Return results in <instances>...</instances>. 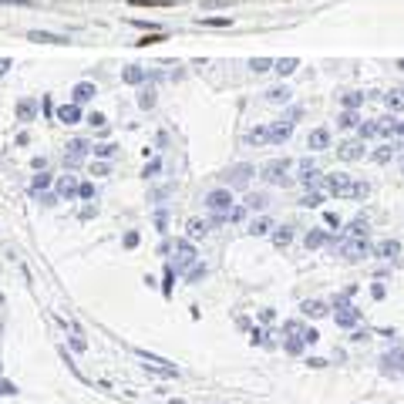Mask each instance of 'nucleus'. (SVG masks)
Listing matches in <instances>:
<instances>
[{"instance_id":"obj_46","label":"nucleus","mask_w":404,"mask_h":404,"mask_svg":"<svg viewBox=\"0 0 404 404\" xmlns=\"http://www.w3.org/2000/svg\"><path fill=\"white\" fill-rule=\"evenodd\" d=\"M71 347H75V351H84L88 343H84V337H81V334H75V337H71Z\"/></svg>"},{"instance_id":"obj_12","label":"nucleus","mask_w":404,"mask_h":404,"mask_svg":"<svg viewBox=\"0 0 404 404\" xmlns=\"http://www.w3.org/2000/svg\"><path fill=\"white\" fill-rule=\"evenodd\" d=\"M27 37H31V41H37V44H68V37H58V34H44V31H31Z\"/></svg>"},{"instance_id":"obj_10","label":"nucleus","mask_w":404,"mask_h":404,"mask_svg":"<svg viewBox=\"0 0 404 404\" xmlns=\"http://www.w3.org/2000/svg\"><path fill=\"white\" fill-rule=\"evenodd\" d=\"M374 253H377L381 260H391V256H398V253H401V243H398V239H384V243H377V246H374Z\"/></svg>"},{"instance_id":"obj_22","label":"nucleus","mask_w":404,"mask_h":404,"mask_svg":"<svg viewBox=\"0 0 404 404\" xmlns=\"http://www.w3.org/2000/svg\"><path fill=\"white\" fill-rule=\"evenodd\" d=\"M270 229H273V222H270V219H256V222L249 226V233H253V236H266Z\"/></svg>"},{"instance_id":"obj_4","label":"nucleus","mask_w":404,"mask_h":404,"mask_svg":"<svg viewBox=\"0 0 404 404\" xmlns=\"http://www.w3.org/2000/svg\"><path fill=\"white\" fill-rule=\"evenodd\" d=\"M196 263V249L189 239H175V270H186Z\"/></svg>"},{"instance_id":"obj_38","label":"nucleus","mask_w":404,"mask_h":404,"mask_svg":"<svg viewBox=\"0 0 404 404\" xmlns=\"http://www.w3.org/2000/svg\"><path fill=\"white\" fill-rule=\"evenodd\" d=\"M158 41H165L162 34H149V37H141L139 41V47H149V44H158Z\"/></svg>"},{"instance_id":"obj_24","label":"nucleus","mask_w":404,"mask_h":404,"mask_svg":"<svg viewBox=\"0 0 404 404\" xmlns=\"http://www.w3.org/2000/svg\"><path fill=\"white\" fill-rule=\"evenodd\" d=\"M327 236L320 233V229H313V233H307V246H324Z\"/></svg>"},{"instance_id":"obj_16","label":"nucleus","mask_w":404,"mask_h":404,"mask_svg":"<svg viewBox=\"0 0 404 404\" xmlns=\"http://www.w3.org/2000/svg\"><path fill=\"white\" fill-rule=\"evenodd\" d=\"M341 158H360L364 156V145L360 141H347V145H341V152H337Z\"/></svg>"},{"instance_id":"obj_48","label":"nucleus","mask_w":404,"mask_h":404,"mask_svg":"<svg viewBox=\"0 0 404 404\" xmlns=\"http://www.w3.org/2000/svg\"><path fill=\"white\" fill-rule=\"evenodd\" d=\"M158 169H162V162H158V158H156V162H149V165H145V175H156Z\"/></svg>"},{"instance_id":"obj_44","label":"nucleus","mask_w":404,"mask_h":404,"mask_svg":"<svg viewBox=\"0 0 404 404\" xmlns=\"http://www.w3.org/2000/svg\"><path fill=\"white\" fill-rule=\"evenodd\" d=\"M78 196H81V199H91V196H94V186H91V182H84Z\"/></svg>"},{"instance_id":"obj_30","label":"nucleus","mask_w":404,"mask_h":404,"mask_svg":"<svg viewBox=\"0 0 404 404\" xmlns=\"http://www.w3.org/2000/svg\"><path fill=\"white\" fill-rule=\"evenodd\" d=\"M293 68H296V58H286V61H277V71H280V75H290Z\"/></svg>"},{"instance_id":"obj_27","label":"nucleus","mask_w":404,"mask_h":404,"mask_svg":"<svg viewBox=\"0 0 404 404\" xmlns=\"http://www.w3.org/2000/svg\"><path fill=\"white\" fill-rule=\"evenodd\" d=\"M206 27H229V17H206Z\"/></svg>"},{"instance_id":"obj_51","label":"nucleus","mask_w":404,"mask_h":404,"mask_svg":"<svg viewBox=\"0 0 404 404\" xmlns=\"http://www.w3.org/2000/svg\"><path fill=\"white\" fill-rule=\"evenodd\" d=\"M7 68H11V61H0V75H4V71H7Z\"/></svg>"},{"instance_id":"obj_45","label":"nucleus","mask_w":404,"mask_h":404,"mask_svg":"<svg viewBox=\"0 0 404 404\" xmlns=\"http://www.w3.org/2000/svg\"><path fill=\"white\" fill-rule=\"evenodd\" d=\"M343 105H347V108H358V105H360V94H347V98H343Z\"/></svg>"},{"instance_id":"obj_6","label":"nucleus","mask_w":404,"mask_h":404,"mask_svg":"<svg viewBox=\"0 0 404 404\" xmlns=\"http://www.w3.org/2000/svg\"><path fill=\"white\" fill-rule=\"evenodd\" d=\"M139 358L145 360V367H152L156 374H162V377H175V367H172L169 360L156 358V354H145V351H139Z\"/></svg>"},{"instance_id":"obj_13","label":"nucleus","mask_w":404,"mask_h":404,"mask_svg":"<svg viewBox=\"0 0 404 404\" xmlns=\"http://www.w3.org/2000/svg\"><path fill=\"white\" fill-rule=\"evenodd\" d=\"M34 111H37V101H34V98H24V101L17 105V118H20V122H31Z\"/></svg>"},{"instance_id":"obj_23","label":"nucleus","mask_w":404,"mask_h":404,"mask_svg":"<svg viewBox=\"0 0 404 404\" xmlns=\"http://www.w3.org/2000/svg\"><path fill=\"white\" fill-rule=\"evenodd\" d=\"M347 236H367V219H354L351 229H347Z\"/></svg>"},{"instance_id":"obj_25","label":"nucleus","mask_w":404,"mask_h":404,"mask_svg":"<svg viewBox=\"0 0 404 404\" xmlns=\"http://www.w3.org/2000/svg\"><path fill=\"white\" fill-rule=\"evenodd\" d=\"M135 7H172V0H132Z\"/></svg>"},{"instance_id":"obj_11","label":"nucleus","mask_w":404,"mask_h":404,"mask_svg":"<svg viewBox=\"0 0 404 404\" xmlns=\"http://www.w3.org/2000/svg\"><path fill=\"white\" fill-rule=\"evenodd\" d=\"M360 320V310L354 307H337V327H354Z\"/></svg>"},{"instance_id":"obj_15","label":"nucleus","mask_w":404,"mask_h":404,"mask_svg":"<svg viewBox=\"0 0 404 404\" xmlns=\"http://www.w3.org/2000/svg\"><path fill=\"white\" fill-rule=\"evenodd\" d=\"M58 192H61L64 199H71V196H78V192H81V186L71 179V175H68V179H61V182H58Z\"/></svg>"},{"instance_id":"obj_50","label":"nucleus","mask_w":404,"mask_h":404,"mask_svg":"<svg viewBox=\"0 0 404 404\" xmlns=\"http://www.w3.org/2000/svg\"><path fill=\"white\" fill-rule=\"evenodd\" d=\"M249 206H253V209H260V206H266V199H263V196H253V199H249Z\"/></svg>"},{"instance_id":"obj_18","label":"nucleus","mask_w":404,"mask_h":404,"mask_svg":"<svg viewBox=\"0 0 404 404\" xmlns=\"http://www.w3.org/2000/svg\"><path fill=\"white\" fill-rule=\"evenodd\" d=\"M327 145H330V132H327V128H317L310 135V149H327Z\"/></svg>"},{"instance_id":"obj_17","label":"nucleus","mask_w":404,"mask_h":404,"mask_svg":"<svg viewBox=\"0 0 404 404\" xmlns=\"http://www.w3.org/2000/svg\"><path fill=\"white\" fill-rule=\"evenodd\" d=\"M209 226H213V222L192 219V222H189V239H199V236H206V233H209Z\"/></svg>"},{"instance_id":"obj_36","label":"nucleus","mask_w":404,"mask_h":404,"mask_svg":"<svg viewBox=\"0 0 404 404\" xmlns=\"http://www.w3.org/2000/svg\"><path fill=\"white\" fill-rule=\"evenodd\" d=\"M273 243H277V246H286V243H290V229H280V233H273Z\"/></svg>"},{"instance_id":"obj_26","label":"nucleus","mask_w":404,"mask_h":404,"mask_svg":"<svg viewBox=\"0 0 404 404\" xmlns=\"http://www.w3.org/2000/svg\"><path fill=\"white\" fill-rule=\"evenodd\" d=\"M139 105H141V108H152V105H156V91H152V88H145L141 98H139Z\"/></svg>"},{"instance_id":"obj_39","label":"nucleus","mask_w":404,"mask_h":404,"mask_svg":"<svg viewBox=\"0 0 404 404\" xmlns=\"http://www.w3.org/2000/svg\"><path fill=\"white\" fill-rule=\"evenodd\" d=\"M391 156H394V145H388V149H381V152L374 156V162H388Z\"/></svg>"},{"instance_id":"obj_7","label":"nucleus","mask_w":404,"mask_h":404,"mask_svg":"<svg viewBox=\"0 0 404 404\" xmlns=\"http://www.w3.org/2000/svg\"><path fill=\"white\" fill-rule=\"evenodd\" d=\"M84 156H88V141H84V139H75L71 145H68V156H64V162H68V165H78Z\"/></svg>"},{"instance_id":"obj_32","label":"nucleus","mask_w":404,"mask_h":404,"mask_svg":"<svg viewBox=\"0 0 404 404\" xmlns=\"http://www.w3.org/2000/svg\"><path fill=\"white\" fill-rule=\"evenodd\" d=\"M384 101H388V108H401L404 105V98L398 91H391V94H384Z\"/></svg>"},{"instance_id":"obj_3","label":"nucleus","mask_w":404,"mask_h":404,"mask_svg":"<svg viewBox=\"0 0 404 404\" xmlns=\"http://www.w3.org/2000/svg\"><path fill=\"white\" fill-rule=\"evenodd\" d=\"M337 249H341V256H347V260H360V256H367V253H371V246H367V239H364V236L341 239V243H337Z\"/></svg>"},{"instance_id":"obj_9","label":"nucleus","mask_w":404,"mask_h":404,"mask_svg":"<svg viewBox=\"0 0 404 404\" xmlns=\"http://www.w3.org/2000/svg\"><path fill=\"white\" fill-rule=\"evenodd\" d=\"M94 94H98V88H94L91 81H81V84H75V105H84V101H91Z\"/></svg>"},{"instance_id":"obj_35","label":"nucleus","mask_w":404,"mask_h":404,"mask_svg":"<svg viewBox=\"0 0 404 404\" xmlns=\"http://www.w3.org/2000/svg\"><path fill=\"white\" fill-rule=\"evenodd\" d=\"M88 125H94V128H105V115H101V111H91V115H88Z\"/></svg>"},{"instance_id":"obj_40","label":"nucleus","mask_w":404,"mask_h":404,"mask_svg":"<svg viewBox=\"0 0 404 404\" xmlns=\"http://www.w3.org/2000/svg\"><path fill=\"white\" fill-rule=\"evenodd\" d=\"M94 156H101V158L115 156V145H98V149H94Z\"/></svg>"},{"instance_id":"obj_34","label":"nucleus","mask_w":404,"mask_h":404,"mask_svg":"<svg viewBox=\"0 0 404 404\" xmlns=\"http://www.w3.org/2000/svg\"><path fill=\"white\" fill-rule=\"evenodd\" d=\"M202 277H206V266H192L186 280H189V283H196V280H202Z\"/></svg>"},{"instance_id":"obj_2","label":"nucleus","mask_w":404,"mask_h":404,"mask_svg":"<svg viewBox=\"0 0 404 404\" xmlns=\"http://www.w3.org/2000/svg\"><path fill=\"white\" fill-rule=\"evenodd\" d=\"M206 206L216 213V222H222V219H229V213H233V192L229 189H216V192L206 196Z\"/></svg>"},{"instance_id":"obj_49","label":"nucleus","mask_w":404,"mask_h":404,"mask_svg":"<svg viewBox=\"0 0 404 404\" xmlns=\"http://www.w3.org/2000/svg\"><path fill=\"white\" fill-rule=\"evenodd\" d=\"M125 246H128V249L139 246V233H128V236H125Z\"/></svg>"},{"instance_id":"obj_8","label":"nucleus","mask_w":404,"mask_h":404,"mask_svg":"<svg viewBox=\"0 0 404 404\" xmlns=\"http://www.w3.org/2000/svg\"><path fill=\"white\" fill-rule=\"evenodd\" d=\"M249 175H253V165H236V169L226 172V182L229 186H246Z\"/></svg>"},{"instance_id":"obj_47","label":"nucleus","mask_w":404,"mask_h":404,"mask_svg":"<svg viewBox=\"0 0 404 404\" xmlns=\"http://www.w3.org/2000/svg\"><path fill=\"white\" fill-rule=\"evenodd\" d=\"M0 4H4V7H11V4H14V7H31V0H0Z\"/></svg>"},{"instance_id":"obj_31","label":"nucleus","mask_w":404,"mask_h":404,"mask_svg":"<svg viewBox=\"0 0 404 404\" xmlns=\"http://www.w3.org/2000/svg\"><path fill=\"white\" fill-rule=\"evenodd\" d=\"M246 141H270V132L266 128H256V132H249Z\"/></svg>"},{"instance_id":"obj_29","label":"nucleus","mask_w":404,"mask_h":404,"mask_svg":"<svg viewBox=\"0 0 404 404\" xmlns=\"http://www.w3.org/2000/svg\"><path fill=\"white\" fill-rule=\"evenodd\" d=\"M47 186H51V175H34V182H31L34 192H41V189H47Z\"/></svg>"},{"instance_id":"obj_43","label":"nucleus","mask_w":404,"mask_h":404,"mask_svg":"<svg viewBox=\"0 0 404 404\" xmlns=\"http://www.w3.org/2000/svg\"><path fill=\"white\" fill-rule=\"evenodd\" d=\"M0 394H7V398H11V394H17V388L11 384V381H0Z\"/></svg>"},{"instance_id":"obj_20","label":"nucleus","mask_w":404,"mask_h":404,"mask_svg":"<svg viewBox=\"0 0 404 404\" xmlns=\"http://www.w3.org/2000/svg\"><path fill=\"white\" fill-rule=\"evenodd\" d=\"M303 313H307V317H324L327 307L320 300H307V303H303Z\"/></svg>"},{"instance_id":"obj_21","label":"nucleus","mask_w":404,"mask_h":404,"mask_svg":"<svg viewBox=\"0 0 404 404\" xmlns=\"http://www.w3.org/2000/svg\"><path fill=\"white\" fill-rule=\"evenodd\" d=\"M290 125H277V128H270V141H283V139H290Z\"/></svg>"},{"instance_id":"obj_41","label":"nucleus","mask_w":404,"mask_h":404,"mask_svg":"<svg viewBox=\"0 0 404 404\" xmlns=\"http://www.w3.org/2000/svg\"><path fill=\"white\" fill-rule=\"evenodd\" d=\"M249 68L260 75V71H266V68H270V61H266V58H260V61H249Z\"/></svg>"},{"instance_id":"obj_1","label":"nucleus","mask_w":404,"mask_h":404,"mask_svg":"<svg viewBox=\"0 0 404 404\" xmlns=\"http://www.w3.org/2000/svg\"><path fill=\"white\" fill-rule=\"evenodd\" d=\"M327 189L334 192V196H343V199H364L367 192H371V186L367 182H351L347 175H327Z\"/></svg>"},{"instance_id":"obj_5","label":"nucleus","mask_w":404,"mask_h":404,"mask_svg":"<svg viewBox=\"0 0 404 404\" xmlns=\"http://www.w3.org/2000/svg\"><path fill=\"white\" fill-rule=\"evenodd\" d=\"M286 169H290V162L273 158V162H266L263 165V179L266 182H286Z\"/></svg>"},{"instance_id":"obj_28","label":"nucleus","mask_w":404,"mask_h":404,"mask_svg":"<svg viewBox=\"0 0 404 404\" xmlns=\"http://www.w3.org/2000/svg\"><path fill=\"white\" fill-rule=\"evenodd\" d=\"M384 364H394L398 371H404V354H401V351H394V354H388V358H384Z\"/></svg>"},{"instance_id":"obj_19","label":"nucleus","mask_w":404,"mask_h":404,"mask_svg":"<svg viewBox=\"0 0 404 404\" xmlns=\"http://www.w3.org/2000/svg\"><path fill=\"white\" fill-rule=\"evenodd\" d=\"M122 81L125 84H141V81H145V71H141V68H125Z\"/></svg>"},{"instance_id":"obj_14","label":"nucleus","mask_w":404,"mask_h":404,"mask_svg":"<svg viewBox=\"0 0 404 404\" xmlns=\"http://www.w3.org/2000/svg\"><path fill=\"white\" fill-rule=\"evenodd\" d=\"M58 118H61L64 125H75L81 118V108L78 105H64V108H58Z\"/></svg>"},{"instance_id":"obj_37","label":"nucleus","mask_w":404,"mask_h":404,"mask_svg":"<svg viewBox=\"0 0 404 404\" xmlns=\"http://www.w3.org/2000/svg\"><path fill=\"white\" fill-rule=\"evenodd\" d=\"M320 202H324V196H320V192H310V196H303V206H320Z\"/></svg>"},{"instance_id":"obj_33","label":"nucleus","mask_w":404,"mask_h":404,"mask_svg":"<svg viewBox=\"0 0 404 404\" xmlns=\"http://www.w3.org/2000/svg\"><path fill=\"white\" fill-rule=\"evenodd\" d=\"M266 94H270V101H286V98H290L286 88H273V91H266Z\"/></svg>"},{"instance_id":"obj_42","label":"nucleus","mask_w":404,"mask_h":404,"mask_svg":"<svg viewBox=\"0 0 404 404\" xmlns=\"http://www.w3.org/2000/svg\"><path fill=\"white\" fill-rule=\"evenodd\" d=\"M341 125H343V128H351V125H358V115H354V111H347V115H343V118H341Z\"/></svg>"}]
</instances>
